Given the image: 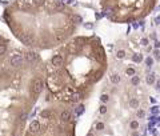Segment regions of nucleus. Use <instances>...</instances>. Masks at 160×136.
I'll return each mask as SVG.
<instances>
[{"label":"nucleus","instance_id":"obj_4","mask_svg":"<svg viewBox=\"0 0 160 136\" xmlns=\"http://www.w3.org/2000/svg\"><path fill=\"white\" fill-rule=\"evenodd\" d=\"M141 99L123 85L106 96L87 136H139Z\"/></svg>","mask_w":160,"mask_h":136},{"label":"nucleus","instance_id":"obj_1","mask_svg":"<svg viewBox=\"0 0 160 136\" xmlns=\"http://www.w3.org/2000/svg\"><path fill=\"white\" fill-rule=\"evenodd\" d=\"M108 71V56L95 35L71 37L44 60V92L51 101L76 107L91 96Z\"/></svg>","mask_w":160,"mask_h":136},{"label":"nucleus","instance_id":"obj_6","mask_svg":"<svg viewBox=\"0 0 160 136\" xmlns=\"http://www.w3.org/2000/svg\"><path fill=\"white\" fill-rule=\"evenodd\" d=\"M103 15L112 23L139 21L155 10L157 0H99Z\"/></svg>","mask_w":160,"mask_h":136},{"label":"nucleus","instance_id":"obj_2","mask_svg":"<svg viewBox=\"0 0 160 136\" xmlns=\"http://www.w3.org/2000/svg\"><path fill=\"white\" fill-rule=\"evenodd\" d=\"M3 19L13 37L35 52L61 47L82 23L75 8L60 0H11Z\"/></svg>","mask_w":160,"mask_h":136},{"label":"nucleus","instance_id":"obj_5","mask_svg":"<svg viewBox=\"0 0 160 136\" xmlns=\"http://www.w3.org/2000/svg\"><path fill=\"white\" fill-rule=\"evenodd\" d=\"M23 136H76L75 107L48 100L28 119Z\"/></svg>","mask_w":160,"mask_h":136},{"label":"nucleus","instance_id":"obj_7","mask_svg":"<svg viewBox=\"0 0 160 136\" xmlns=\"http://www.w3.org/2000/svg\"><path fill=\"white\" fill-rule=\"evenodd\" d=\"M12 48V43L5 35L0 34V67L3 66V63L5 61V59L8 58V55L11 53Z\"/></svg>","mask_w":160,"mask_h":136},{"label":"nucleus","instance_id":"obj_3","mask_svg":"<svg viewBox=\"0 0 160 136\" xmlns=\"http://www.w3.org/2000/svg\"><path fill=\"white\" fill-rule=\"evenodd\" d=\"M43 92L44 60L40 52L13 48L0 67V136H23Z\"/></svg>","mask_w":160,"mask_h":136}]
</instances>
